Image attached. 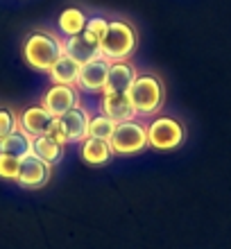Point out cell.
I'll return each mask as SVG.
<instances>
[{"mask_svg": "<svg viewBox=\"0 0 231 249\" xmlns=\"http://www.w3.org/2000/svg\"><path fill=\"white\" fill-rule=\"evenodd\" d=\"M61 54H64V41L50 32L36 30L27 34L23 41V59L39 72H50V68Z\"/></svg>", "mask_w": 231, "mask_h": 249, "instance_id": "cell-1", "label": "cell"}, {"mask_svg": "<svg viewBox=\"0 0 231 249\" xmlns=\"http://www.w3.org/2000/svg\"><path fill=\"white\" fill-rule=\"evenodd\" d=\"M139 46V34L129 20H109L107 34L100 43V54L109 64L113 61H127Z\"/></svg>", "mask_w": 231, "mask_h": 249, "instance_id": "cell-2", "label": "cell"}, {"mask_svg": "<svg viewBox=\"0 0 231 249\" xmlns=\"http://www.w3.org/2000/svg\"><path fill=\"white\" fill-rule=\"evenodd\" d=\"M127 98L132 102L136 116H154L163 107V82L157 75H150V72L136 75L132 89L127 91Z\"/></svg>", "mask_w": 231, "mask_h": 249, "instance_id": "cell-3", "label": "cell"}, {"mask_svg": "<svg viewBox=\"0 0 231 249\" xmlns=\"http://www.w3.org/2000/svg\"><path fill=\"white\" fill-rule=\"evenodd\" d=\"M89 120L91 113L86 111L84 107H75L68 113L54 118L53 127H50V136L54 141H59L61 145H71V143H82L89 136Z\"/></svg>", "mask_w": 231, "mask_h": 249, "instance_id": "cell-4", "label": "cell"}, {"mask_svg": "<svg viewBox=\"0 0 231 249\" xmlns=\"http://www.w3.org/2000/svg\"><path fill=\"white\" fill-rule=\"evenodd\" d=\"M109 143H111L113 154H123V157L145 150V147H150L147 145V124L139 123L136 118L127 120V123H118Z\"/></svg>", "mask_w": 231, "mask_h": 249, "instance_id": "cell-5", "label": "cell"}, {"mask_svg": "<svg viewBox=\"0 0 231 249\" xmlns=\"http://www.w3.org/2000/svg\"><path fill=\"white\" fill-rule=\"evenodd\" d=\"M186 141V129L177 118L157 116L147 124V145L154 150H175Z\"/></svg>", "mask_w": 231, "mask_h": 249, "instance_id": "cell-6", "label": "cell"}, {"mask_svg": "<svg viewBox=\"0 0 231 249\" xmlns=\"http://www.w3.org/2000/svg\"><path fill=\"white\" fill-rule=\"evenodd\" d=\"M50 172H53V165L41 161L36 154H25L20 159V172H18V181L16 184L20 188H30V190H36V188H43V186L50 181Z\"/></svg>", "mask_w": 231, "mask_h": 249, "instance_id": "cell-7", "label": "cell"}, {"mask_svg": "<svg viewBox=\"0 0 231 249\" xmlns=\"http://www.w3.org/2000/svg\"><path fill=\"white\" fill-rule=\"evenodd\" d=\"M107 75H109V61L105 57H95V59L84 61L79 66L75 86L84 93H102L107 84Z\"/></svg>", "mask_w": 231, "mask_h": 249, "instance_id": "cell-8", "label": "cell"}, {"mask_svg": "<svg viewBox=\"0 0 231 249\" xmlns=\"http://www.w3.org/2000/svg\"><path fill=\"white\" fill-rule=\"evenodd\" d=\"M41 105L46 107L48 111L53 113L54 118H59L64 113H68L71 109L79 105V93L77 86L71 84H53L43 95V102Z\"/></svg>", "mask_w": 231, "mask_h": 249, "instance_id": "cell-9", "label": "cell"}, {"mask_svg": "<svg viewBox=\"0 0 231 249\" xmlns=\"http://www.w3.org/2000/svg\"><path fill=\"white\" fill-rule=\"evenodd\" d=\"M53 123H54V116L48 111L43 105L27 107L25 111L18 116L20 131H25L30 138L46 136V134H50V127H53Z\"/></svg>", "mask_w": 231, "mask_h": 249, "instance_id": "cell-10", "label": "cell"}, {"mask_svg": "<svg viewBox=\"0 0 231 249\" xmlns=\"http://www.w3.org/2000/svg\"><path fill=\"white\" fill-rule=\"evenodd\" d=\"M100 113H105L107 118H111L116 124L136 118V111H134L127 93H102Z\"/></svg>", "mask_w": 231, "mask_h": 249, "instance_id": "cell-11", "label": "cell"}, {"mask_svg": "<svg viewBox=\"0 0 231 249\" xmlns=\"http://www.w3.org/2000/svg\"><path fill=\"white\" fill-rule=\"evenodd\" d=\"M136 68L129 61H113L109 64V75H107V84L102 93H127L132 89L134 79H136Z\"/></svg>", "mask_w": 231, "mask_h": 249, "instance_id": "cell-12", "label": "cell"}, {"mask_svg": "<svg viewBox=\"0 0 231 249\" xmlns=\"http://www.w3.org/2000/svg\"><path fill=\"white\" fill-rule=\"evenodd\" d=\"M79 157L89 165H107L113 157L111 143H109V141H102V138L86 136L84 141L79 143Z\"/></svg>", "mask_w": 231, "mask_h": 249, "instance_id": "cell-13", "label": "cell"}, {"mask_svg": "<svg viewBox=\"0 0 231 249\" xmlns=\"http://www.w3.org/2000/svg\"><path fill=\"white\" fill-rule=\"evenodd\" d=\"M64 147H66V145H61L59 141H54L50 134L32 138V154H36L41 161H46V163H50V165H57L61 159H64Z\"/></svg>", "mask_w": 231, "mask_h": 249, "instance_id": "cell-14", "label": "cell"}, {"mask_svg": "<svg viewBox=\"0 0 231 249\" xmlns=\"http://www.w3.org/2000/svg\"><path fill=\"white\" fill-rule=\"evenodd\" d=\"M64 54L73 57L79 64L91 61V59H95V57H102V54H100V48L89 43L82 34H75V36H66V39H64Z\"/></svg>", "mask_w": 231, "mask_h": 249, "instance_id": "cell-15", "label": "cell"}, {"mask_svg": "<svg viewBox=\"0 0 231 249\" xmlns=\"http://www.w3.org/2000/svg\"><path fill=\"white\" fill-rule=\"evenodd\" d=\"M79 61H75L73 57H68V54H61L59 59L54 61V66L50 68V79H53V84H71L75 86L77 82V72H79Z\"/></svg>", "mask_w": 231, "mask_h": 249, "instance_id": "cell-16", "label": "cell"}, {"mask_svg": "<svg viewBox=\"0 0 231 249\" xmlns=\"http://www.w3.org/2000/svg\"><path fill=\"white\" fill-rule=\"evenodd\" d=\"M86 20H89V16L79 7H66L57 18V27H59V32L64 36H75V34L84 32Z\"/></svg>", "mask_w": 231, "mask_h": 249, "instance_id": "cell-17", "label": "cell"}, {"mask_svg": "<svg viewBox=\"0 0 231 249\" xmlns=\"http://www.w3.org/2000/svg\"><path fill=\"white\" fill-rule=\"evenodd\" d=\"M30 152H32V138L27 136L25 131L16 129L0 138V154H12V157L23 159Z\"/></svg>", "mask_w": 231, "mask_h": 249, "instance_id": "cell-18", "label": "cell"}, {"mask_svg": "<svg viewBox=\"0 0 231 249\" xmlns=\"http://www.w3.org/2000/svg\"><path fill=\"white\" fill-rule=\"evenodd\" d=\"M107 27H109V20L105 16H91V18L86 20V27H84V32H82V36L89 43L100 48V43H102V39H105V34H107Z\"/></svg>", "mask_w": 231, "mask_h": 249, "instance_id": "cell-19", "label": "cell"}, {"mask_svg": "<svg viewBox=\"0 0 231 249\" xmlns=\"http://www.w3.org/2000/svg\"><path fill=\"white\" fill-rule=\"evenodd\" d=\"M116 129V123L111 118H107L105 113H98L89 120V136L93 138H102V141H109Z\"/></svg>", "mask_w": 231, "mask_h": 249, "instance_id": "cell-20", "label": "cell"}, {"mask_svg": "<svg viewBox=\"0 0 231 249\" xmlns=\"http://www.w3.org/2000/svg\"><path fill=\"white\" fill-rule=\"evenodd\" d=\"M20 172V159L12 154H0V179L7 181H18Z\"/></svg>", "mask_w": 231, "mask_h": 249, "instance_id": "cell-21", "label": "cell"}, {"mask_svg": "<svg viewBox=\"0 0 231 249\" xmlns=\"http://www.w3.org/2000/svg\"><path fill=\"white\" fill-rule=\"evenodd\" d=\"M18 129V116L7 109V107H0V138L12 134V131Z\"/></svg>", "mask_w": 231, "mask_h": 249, "instance_id": "cell-22", "label": "cell"}]
</instances>
